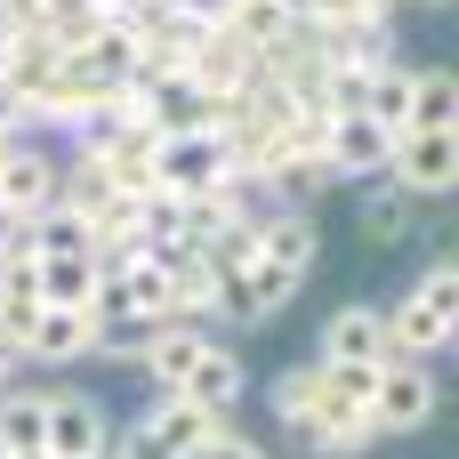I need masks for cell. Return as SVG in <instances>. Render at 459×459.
Returning a JSON list of instances; mask_svg holds the SVG:
<instances>
[{
  "instance_id": "obj_7",
  "label": "cell",
  "mask_w": 459,
  "mask_h": 459,
  "mask_svg": "<svg viewBox=\"0 0 459 459\" xmlns=\"http://www.w3.org/2000/svg\"><path fill=\"white\" fill-rule=\"evenodd\" d=\"M387 178H395V186H411L420 202L452 194V186H459V129H395Z\"/></svg>"
},
{
  "instance_id": "obj_9",
  "label": "cell",
  "mask_w": 459,
  "mask_h": 459,
  "mask_svg": "<svg viewBox=\"0 0 459 459\" xmlns=\"http://www.w3.org/2000/svg\"><path fill=\"white\" fill-rule=\"evenodd\" d=\"M56 178H65L56 153L8 137V145H0V218H32V210H48V202H56Z\"/></svg>"
},
{
  "instance_id": "obj_16",
  "label": "cell",
  "mask_w": 459,
  "mask_h": 459,
  "mask_svg": "<svg viewBox=\"0 0 459 459\" xmlns=\"http://www.w3.org/2000/svg\"><path fill=\"white\" fill-rule=\"evenodd\" d=\"M315 403H323L315 363H299V371H282V379H274V428H282V444L315 452Z\"/></svg>"
},
{
  "instance_id": "obj_23",
  "label": "cell",
  "mask_w": 459,
  "mask_h": 459,
  "mask_svg": "<svg viewBox=\"0 0 459 459\" xmlns=\"http://www.w3.org/2000/svg\"><path fill=\"white\" fill-rule=\"evenodd\" d=\"M0 145H8V137H0Z\"/></svg>"
},
{
  "instance_id": "obj_10",
  "label": "cell",
  "mask_w": 459,
  "mask_h": 459,
  "mask_svg": "<svg viewBox=\"0 0 459 459\" xmlns=\"http://www.w3.org/2000/svg\"><path fill=\"white\" fill-rule=\"evenodd\" d=\"M315 250H323V234H315V210H307V202H274V218L258 226V258L307 282V274H315Z\"/></svg>"
},
{
  "instance_id": "obj_12",
  "label": "cell",
  "mask_w": 459,
  "mask_h": 459,
  "mask_svg": "<svg viewBox=\"0 0 459 459\" xmlns=\"http://www.w3.org/2000/svg\"><path fill=\"white\" fill-rule=\"evenodd\" d=\"M186 403H202V411H234L242 395H250V371H242V355L234 347H218V339H202V355H194V371H186V387H178Z\"/></svg>"
},
{
  "instance_id": "obj_21",
  "label": "cell",
  "mask_w": 459,
  "mask_h": 459,
  "mask_svg": "<svg viewBox=\"0 0 459 459\" xmlns=\"http://www.w3.org/2000/svg\"><path fill=\"white\" fill-rule=\"evenodd\" d=\"M428 8H444V0H428Z\"/></svg>"
},
{
  "instance_id": "obj_20",
  "label": "cell",
  "mask_w": 459,
  "mask_h": 459,
  "mask_svg": "<svg viewBox=\"0 0 459 459\" xmlns=\"http://www.w3.org/2000/svg\"><path fill=\"white\" fill-rule=\"evenodd\" d=\"M16 363H24V355H16V347H8V339H0V387H8V379H16Z\"/></svg>"
},
{
  "instance_id": "obj_11",
  "label": "cell",
  "mask_w": 459,
  "mask_h": 459,
  "mask_svg": "<svg viewBox=\"0 0 459 459\" xmlns=\"http://www.w3.org/2000/svg\"><path fill=\"white\" fill-rule=\"evenodd\" d=\"M315 355L323 363H387V315L379 307H339L323 331H315Z\"/></svg>"
},
{
  "instance_id": "obj_15",
  "label": "cell",
  "mask_w": 459,
  "mask_h": 459,
  "mask_svg": "<svg viewBox=\"0 0 459 459\" xmlns=\"http://www.w3.org/2000/svg\"><path fill=\"white\" fill-rule=\"evenodd\" d=\"M97 266H105V258H89V250H56V258H32L40 307H89V290H97Z\"/></svg>"
},
{
  "instance_id": "obj_2",
  "label": "cell",
  "mask_w": 459,
  "mask_h": 459,
  "mask_svg": "<svg viewBox=\"0 0 459 459\" xmlns=\"http://www.w3.org/2000/svg\"><path fill=\"white\" fill-rule=\"evenodd\" d=\"M436 403H444V387H436V363H420V355H387L379 363V379H371V428H379V444L387 436H420L428 420H436Z\"/></svg>"
},
{
  "instance_id": "obj_4",
  "label": "cell",
  "mask_w": 459,
  "mask_h": 459,
  "mask_svg": "<svg viewBox=\"0 0 459 459\" xmlns=\"http://www.w3.org/2000/svg\"><path fill=\"white\" fill-rule=\"evenodd\" d=\"M210 282H218V323H234V331H250V323H266V315H282L299 299V274L266 266L258 250L234 258V266H210Z\"/></svg>"
},
{
  "instance_id": "obj_5",
  "label": "cell",
  "mask_w": 459,
  "mask_h": 459,
  "mask_svg": "<svg viewBox=\"0 0 459 459\" xmlns=\"http://www.w3.org/2000/svg\"><path fill=\"white\" fill-rule=\"evenodd\" d=\"M387 153H395V129H387V121H371L363 105H355V113H331V129H323V169H331V186H371V178H387Z\"/></svg>"
},
{
  "instance_id": "obj_13",
  "label": "cell",
  "mask_w": 459,
  "mask_h": 459,
  "mask_svg": "<svg viewBox=\"0 0 459 459\" xmlns=\"http://www.w3.org/2000/svg\"><path fill=\"white\" fill-rule=\"evenodd\" d=\"M420 226H428V202H420L411 186L379 178V194L363 202V242H379V250H403V242H420Z\"/></svg>"
},
{
  "instance_id": "obj_1",
  "label": "cell",
  "mask_w": 459,
  "mask_h": 459,
  "mask_svg": "<svg viewBox=\"0 0 459 459\" xmlns=\"http://www.w3.org/2000/svg\"><path fill=\"white\" fill-rule=\"evenodd\" d=\"M452 339H459V266H452V258H436V266L395 299V315H387V347L436 363Z\"/></svg>"
},
{
  "instance_id": "obj_19",
  "label": "cell",
  "mask_w": 459,
  "mask_h": 459,
  "mask_svg": "<svg viewBox=\"0 0 459 459\" xmlns=\"http://www.w3.org/2000/svg\"><path fill=\"white\" fill-rule=\"evenodd\" d=\"M194 459H266V452H258L250 436H234V428H218V436H210V444H202Z\"/></svg>"
},
{
  "instance_id": "obj_6",
  "label": "cell",
  "mask_w": 459,
  "mask_h": 459,
  "mask_svg": "<svg viewBox=\"0 0 459 459\" xmlns=\"http://www.w3.org/2000/svg\"><path fill=\"white\" fill-rule=\"evenodd\" d=\"M105 452H113L105 403H97V395H73V387H48V411H40V459H105Z\"/></svg>"
},
{
  "instance_id": "obj_17",
  "label": "cell",
  "mask_w": 459,
  "mask_h": 459,
  "mask_svg": "<svg viewBox=\"0 0 459 459\" xmlns=\"http://www.w3.org/2000/svg\"><path fill=\"white\" fill-rule=\"evenodd\" d=\"M307 24L315 32H371V24H395V0H307Z\"/></svg>"
},
{
  "instance_id": "obj_18",
  "label": "cell",
  "mask_w": 459,
  "mask_h": 459,
  "mask_svg": "<svg viewBox=\"0 0 459 459\" xmlns=\"http://www.w3.org/2000/svg\"><path fill=\"white\" fill-rule=\"evenodd\" d=\"M24 129H32V113H24V89L0 73V137H24Z\"/></svg>"
},
{
  "instance_id": "obj_8",
  "label": "cell",
  "mask_w": 459,
  "mask_h": 459,
  "mask_svg": "<svg viewBox=\"0 0 459 459\" xmlns=\"http://www.w3.org/2000/svg\"><path fill=\"white\" fill-rule=\"evenodd\" d=\"M97 347H105V331H97L89 307H40V315L24 323V339H16L24 363H81V355H97Z\"/></svg>"
},
{
  "instance_id": "obj_3",
  "label": "cell",
  "mask_w": 459,
  "mask_h": 459,
  "mask_svg": "<svg viewBox=\"0 0 459 459\" xmlns=\"http://www.w3.org/2000/svg\"><path fill=\"white\" fill-rule=\"evenodd\" d=\"M226 178H242V169H234V153H226L218 129H169V137H153V186L161 194L194 202V194H218Z\"/></svg>"
},
{
  "instance_id": "obj_14",
  "label": "cell",
  "mask_w": 459,
  "mask_h": 459,
  "mask_svg": "<svg viewBox=\"0 0 459 459\" xmlns=\"http://www.w3.org/2000/svg\"><path fill=\"white\" fill-rule=\"evenodd\" d=\"M403 129H459V73L452 65H411Z\"/></svg>"
},
{
  "instance_id": "obj_22",
  "label": "cell",
  "mask_w": 459,
  "mask_h": 459,
  "mask_svg": "<svg viewBox=\"0 0 459 459\" xmlns=\"http://www.w3.org/2000/svg\"><path fill=\"white\" fill-rule=\"evenodd\" d=\"M0 459H16V452H0Z\"/></svg>"
}]
</instances>
